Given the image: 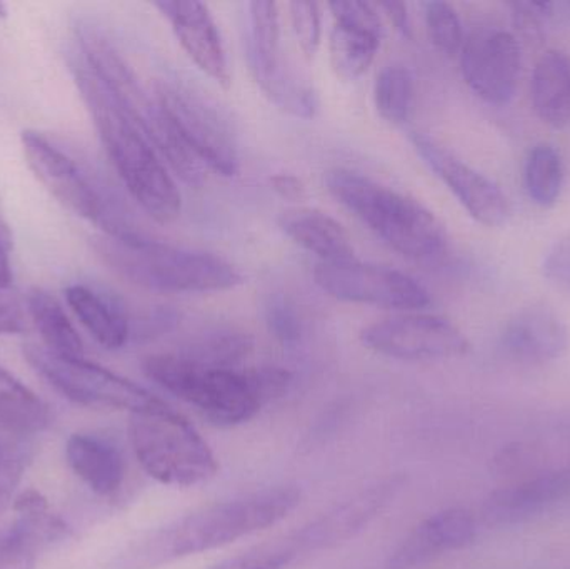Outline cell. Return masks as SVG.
I'll use <instances>...</instances> for the list:
<instances>
[{
  "label": "cell",
  "mask_w": 570,
  "mask_h": 569,
  "mask_svg": "<svg viewBox=\"0 0 570 569\" xmlns=\"http://www.w3.org/2000/svg\"><path fill=\"white\" fill-rule=\"evenodd\" d=\"M295 487H276L209 504L142 534L106 569H157L184 558L227 547L281 523L301 504Z\"/></svg>",
  "instance_id": "1"
},
{
  "label": "cell",
  "mask_w": 570,
  "mask_h": 569,
  "mask_svg": "<svg viewBox=\"0 0 570 569\" xmlns=\"http://www.w3.org/2000/svg\"><path fill=\"white\" fill-rule=\"evenodd\" d=\"M67 62L100 143L127 193L157 223L179 219L183 210L179 187L153 144L137 129L79 47L67 50Z\"/></svg>",
  "instance_id": "2"
},
{
  "label": "cell",
  "mask_w": 570,
  "mask_h": 569,
  "mask_svg": "<svg viewBox=\"0 0 570 569\" xmlns=\"http://www.w3.org/2000/svg\"><path fill=\"white\" fill-rule=\"evenodd\" d=\"M142 370L167 393L223 428L254 420L267 403L284 396L292 384V374L284 367L223 370L194 363L177 353L153 354L144 360Z\"/></svg>",
  "instance_id": "3"
},
{
  "label": "cell",
  "mask_w": 570,
  "mask_h": 569,
  "mask_svg": "<svg viewBox=\"0 0 570 569\" xmlns=\"http://www.w3.org/2000/svg\"><path fill=\"white\" fill-rule=\"evenodd\" d=\"M325 186L338 204L401 256L435 263L448 253L444 224L414 197L351 169L328 170Z\"/></svg>",
  "instance_id": "4"
},
{
  "label": "cell",
  "mask_w": 570,
  "mask_h": 569,
  "mask_svg": "<svg viewBox=\"0 0 570 569\" xmlns=\"http://www.w3.org/2000/svg\"><path fill=\"white\" fill-rule=\"evenodd\" d=\"M94 246L117 276L156 293H220L243 283L240 271L223 256L154 241L146 234L100 236Z\"/></svg>",
  "instance_id": "5"
},
{
  "label": "cell",
  "mask_w": 570,
  "mask_h": 569,
  "mask_svg": "<svg viewBox=\"0 0 570 569\" xmlns=\"http://www.w3.org/2000/svg\"><path fill=\"white\" fill-rule=\"evenodd\" d=\"M22 149L27 166L47 193L70 213L99 227L102 236L142 234L116 187L89 159L37 130L22 134Z\"/></svg>",
  "instance_id": "6"
},
{
  "label": "cell",
  "mask_w": 570,
  "mask_h": 569,
  "mask_svg": "<svg viewBox=\"0 0 570 569\" xmlns=\"http://www.w3.org/2000/svg\"><path fill=\"white\" fill-rule=\"evenodd\" d=\"M76 46L166 166L184 183L200 186L206 179V167L184 146L156 89L153 92L140 82L109 36L96 23L80 22Z\"/></svg>",
  "instance_id": "7"
},
{
  "label": "cell",
  "mask_w": 570,
  "mask_h": 569,
  "mask_svg": "<svg viewBox=\"0 0 570 569\" xmlns=\"http://www.w3.org/2000/svg\"><path fill=\"white\" fill-rule=\"evenodd\" d=\"M129 436L142 470L166 487H196L219 471L199 431L166 403L130 414Z\"/></svg>",
  "instance_id": "8"
},
{
  "label": "cell",
  "mask_w": 570,
  "mask_h": 569,
  "mask_svg": "<svg viewBox=\"0 0 570 569\" xmlns=\"http://www.w3.org/2000/svg\"><path fill=\"white\" fill-rule=\"evenodd\" d=\"M246 50L254 80L277 109L297 119L315 117L317 92L311 79L284 53L276 2L247 3Z\"/></svg>",
  "instance_id": "9"
},
{
  "label": "cell",
  "mask_w": 570,
  "mask_h": 569,
  "mask_svg": "<svg viewBox=\"0 0 570 569\" xmlns=\"http://www.w3.org/2000/svg\"><path fill=\"white\" fill-rule=\"evenodd\" d=\"M154 89L189 153L206 169L236 176L240 169L239 140L223 110L179 80H159Z\"/></svg>",
  "instance_id": "10"
},
{
  "label": "cell",
  "mask_w": 570,
  "mask_h": 569,
  "mask_svg": "<svg viewBox=\"0 0 570 569\" xmlns=\"http://www.w3.org/2000/svg\"><path fill=\"white\" fill-rule=\"evenodd\" d=\"M30 366L62 396L82 406L112 408L130 414L153 410L164 403L139 384L97 366L89 361L56 356L42 346H30L23 351Z\"/></svg>",
  "instance_id": "11"
},
{
  "label": "cell",
  "mask_w": 570,
  "mask_h": 569,
  "mask_svg": "<svg viewBox=\"0 0 570 569\" xmlns=\"http://www.w3.org/2000/svg\"><path fill=\"white\" fill-rule=\"evenodd\" d=\"M314 279L324 293L345 303L405 313L424 310L431 304V294L414 277L392 267L357 259L318 263Z\"/></svg>",
  "instance_id": "12"
},
{
  "label": "cell",
  "mask_w": 570,
  "mask_h": 569,
  "mask_svg": "<svg viewBox=\"0 0 570 569\" xmlns=\"http://www.w3.org/2000/svg\"><path fill=\"white\" fill-rule=\"evenodd\" d=\"M361 341L367 350L399 361H444L471 351L468 337L448 317L404 313L364 327Z\"/></svg>",
  "instance_id": "13"
},
{
  "label": "cell",
  "mask_w": 570,
  "mask_h": 569,
  "mask_svg": "<svg viewBox=\"0 0 570 569\" xmlns=\"http://www.w3.org/2000/svg\"><path fill=\"white\" fill-rule=\"evenodd\" d=\"M465 84L492 106L511 102L522 69L521 40L505 29L482 26L465 36L461 53Z\"/></svg>",
  "instance_id": "14"
},
{
  "label": "cell",
  "mask_w": 570,
  "mask_h": 569,
  "mask_svg": "<svg viewBox=\"0 0 570 569\" xmlns=\"http://www.w3.org/2000/svg\"><path fill=\"white\" fill-rule=\"evenodd\" d=\"M411 143L422 163L448 186L469 216L488 227L508 223L509 200L494 180L459 159L428 134L412 133Z\"/></svg>",
  "instance_id": "15"
},
{
  "label": "cell",
  "mask_w": 570,
  "mask_h": 569,
  "mask_svg": "<svg viewBox=\"0 0 570 569\" xmlns=\"http://www.w3.org/2000/svg\"><path fill=\"white\" fill-rule=\"evenodd\" d=\"M334 26L328 33L332 70L342 80L361 79L381 49L384 27L377 3L331 2Z\"/></svg>",
  "instance_id": "16"
},
{
  "label": "cell",
  "mask_w": 570,
  "mask_h": 569,
  "mask_svg": "<svg viewBox=\"0 0 570 569\" xmlns=\"http://www.w3.org/2000/svg\"><path fill=\"white\" fill-rule=\"evenodd\" d=\"M154 7L169 22L174 36L197 69L227 89L233 82L229 59L209 7L194 0H160L154 2Z\"/></svg>",
  "instance_id": "17"
},
{
  "label": "cell",
  "mask_w": 570,
  "mask_h": 569,
  "mask_svg": "<svg viewBox=\"0 0 570 569\" xmlns=\"http://www.w3.org/2000/svg\"><path fill=\"white\" fill-rule=\"evenodd\" d=\"M475 518L462 508L439 511L419 523L401 541L387 561V569H419L438 558L462 550L475 540Z\"/></svg>",
  "instance_id": "18"
},
{
  "label": "cell",
  "mask_w": 570,
  "mask_h": 569,
  "mask_svg": "<svg viewBox=\"0 0 570 569\" xmlns=\"http://www.w3.org/2000/svg\"><path fill=\"white\" fill-rule=\"evenodd\" d=\"M569 497L570 464L494 491L485 500L482 514L491 527H512L539 517Z\"/></svg>",
  "instance_id": "19"
},
{
  "label": "cell",
  "mask_w": 570,
  "mask_h": 569,
  "mask_svg": "<svg viewBox=\"0 0 570 569\" xmlns=\"http://www.w3.org/2000/svg\"><path fill=\"white\" fill-rule=\"evenodd\" d=\"M569 331L564 321L546 304L519 310L501 334L505 356L522 364H546L564 356Z\"/></svg>",
  "instance_id": "20"
},
{
  "label": "cell",
  "mask_w": 570,
  "mask_h": 569,
  "mask_svg": "<svg viewBox=\"0 0 570 569\" xmlns=\"http://www.w3.org/2000/svg\"><path fill=\"white\" fill-rule=\"evenodd\" d=\"M279 227L292 243L314 254L318 263L355 259L354 246L347 230L324 210L311 207L285 210L281 214Z\"/></svg>",
  "instance_id": "21"
},
{
  "label": "cell",
  "mask_w": 570,
  "mask_h": 569,
  "mask_svg": "<svg viewBox=\"0 0 570 569\" xmlns=\"http://www.w3.org/2000/svg\"><path fill=\"white\" fill-rule=\"evenodd\" d=\"M66 297L79 323L100 346L110 351L126 346L132 324L116 297L87 284L67 287Z\"/></svg>",
  "instance_id": "22"
},
{
  "label": "cell",
  "mask_w": 570,
  "mask_h": 569,
  "mask_svg": "<svg viewBox=\"0 0 570 569\" xmlns=\"http://www.w3.org/2000/svg\"><path fill=\"white\" fill-rule=\"evenodd\" d=\"M66 457L73 473L99 497H112L122 487V453L109 441L73 434L67 441Z\"/></svg>",
  "instance_id": "23"
},
{
  "label": "cell",
  "mask_w": 570,
  "mask_h": 569,
  "mask_svg": "<svg viewBox=\"0 0 570 569\" xmlns=\"http://www.w3.org/2000/svg\"><path fill=\"white\" fill-rule=\"evenodd\" d=\"M532 107L552 129L570 124V62L559 50H548L535 63L531 82Z\"/></svg>",
  "instance_id": "24"
},
{
  "label": "cell",
  "mask_w": 570,
  "mask_h": 569,
  "mask_svg": "<svg viewBox=\"0 0 570 569\" xmlns=\"http://www.w3.org/2000/svg\"><path fill=\"white\" fill-rule=\"evenodd\" d=\"M27 316L39 331L43 350L69 360L82 357V340L56 296L43 290L30 291L27 294Z\"/></svg>",
  "instance_id": "25"
},
{
  "label": "cell",
  "mask_w": 570,
  "mask_h": 569,
  "mask_svg": "<svg viewBox=\"0 0 570 569\" xmlns=\"http://www.w3.org/2000/svg\"><path fill=\"white\" fill-rule=\"evenodd\" d=\"M322 550L314 524L307 523L284 537L250 548L213 569H285Z\"/></svg>",
  "instance_id": "26"
},
{
  "label": "cell",
  "mask_w": 570,
  "mask_h": 569,
  "mask_svg": "<svg viewBox=\"0 0 570 569\" xmlns=\"http://www.w3.org/2000/svg\"><path fill=\"white\" fill-rule=\"evenodd\" d=\"M254 351L249 334L234 327L206 331L184 344L177 354L204 366L243 370Z\"/></svg>",
  "instance_id": "27"
},
{
  "label": "cell",
  "mask_w": 570,
  "mask_h": 569,
  "mask_svg": "<svg viewBox=\"0 0 570 569\" xmlns=\"http://www.w3.org/2000/svg\"><path fill=\"white\" fill-rule=\"evenodd\" d=\"M50 423L47 404L9 371L0 366V428L17 434H33Z\"/></svg>",
  "instance_id": "28"
},
{
  "label": "cell",
  "mask_w": 570,
  "mask_h": 569,
  "mask_svg": "<svg viewBox=\"0 0 570 569\" xmlns=\"http://www.w3.org/2000/svg\"><path fill=\"white\" fill-rule=\"evenodd\" d=\"M524 184L529 199L539 207H552L564 186V163L551 144H539L529 153L524 167Z\"/></svg>",
  "instance_id": "29"
},
{
  "label": "cell",
  "mask_w": 570,
  "mask_h": 569,
  "mask_svg": "<svg viewBox=\"0 0 570 569\" xmlns=\"http://www.w3.org/2000/svg\"><path fill=\"white\" fill-rule=\"evenodd\" d=\"M414 99L415 80L407 67L392 63L379 72L374 84V104L385 122L392 126L407 122Z\"/></svg>",
  "instance_id": "30"
},
{
  "label": "cell",
  "mask_w": 570,
  "mask_h": 569,
  "mask_svg": "<svg viewBox=\"0 0 570 569\" xmlns=\"http://www.w3.org/2000/svg\"><path fill=\"white\" fill-rule=\"evenodd\" d=\"M425 27L429 39L439 52L448 57L461 53L464 46V29L458 10L448 2L424 3Z\"/></svg>",
  "instance_id": "31"
},
{
  "label": "cell",
  "mask_w": 570,
  "mask_h": 569,
  "mask_svg": "<svg viewBox=\"0 0 570 569\" xmlns=\"http://www.w3.org/2000/svg\"><path fill=\"white\" fill-rule=\"evenodd\" d=\"M46 547L29 523L17 520L0 531V569H33L37 551Z\"/></svg>",
  "instance_id": "32"
},
{
  "label": "cell",
  "mask_w": 570,
  "mask_h": 569,
  "mask_svg": "<svg viewBox=\"0 0 570 569\" xmlns=\"http://www.w3.org/2000/svg\"><path fill=\"white\" fill-rule=\"evenodd\" d=\"M292 30L305 57L315 56L322 40V6L317 2L288 3Z\"/></svg>",
  "instance_id": "33"
},
{
  "label": "cell",
  "mask_w": 570,
  "mask_h": 569,
  "mask_svg": "<svg viewBox=\"0 0 570 569\" xmlns=\"http://www.w3.org/2000/svg\"><path fill=\"white\" fill-rule=\"evenodd\" d=\"M266 323L271 334L283 344L298 343L304 334L301 314L283 294H274L267 301Z\"/></svg>",
  "instance_id": "34"
},
{
  "label": "cell",
  "mask_w": 570,
  "mask_h": 569,
  "mask_svg": "<svg viewBox=\"0 0 570 569\" xmlns=\"http://www.w3.org/2000/svg\"><path fill=\"white\" fill-rule=\"evenodd\" d=\"M512 22L518 29L522 42L539 47L544 43V19L551 16L554 3L551 2H512L509 3Z\"/></svg>",
  "instance_id": "35"
},
{
  "label": "cell",
  "mask_w": 570,
  "mask_h": 569,
  "mask_svg": "<svg viewBox=\"0 0 570 569\" xmlns=\"http://www.w3.org/2000/svg\"><path fill=\"white\" fill-rule=\"evenodd\" d=\"M29 463V454L23 448H2L0 450V517L12 503L13 493L22 480Z\"/></svg>",
  "instance_id": "36"
},
{
  "label": "cell",
  "mask_w": 570,
  "mask_h": 569,
  "mask_svg": "<svg viewBox=\"0 0 570 569\" xmlns=\"http://www.w3.org/2000/svg\"><path fill=\"white\" fill-rule=\"evenodd\" d=\"M542 274L549 283L570 293V236L558 241L546 254Z\"/></svg>",
  "instance_id": "37"
},
{
  "label": "cell",
  "mask_w": 570,
  "mask_h": 569,
  "mask_svg": "<svg viewBox=\"0 0 570 569\" xmlns=\"http://www.w3.org/2000/svg\"><path fill=\"white\" fill-rule=\"evenodd\" d=\"M27 330V314L16 296L0 291V334H20Z\"/></svg>",
  "instance_id": "38"
},
{
  "label": "cell",
  "mask_w": 570,
  "mask_h": 569,
  "mask_svg": "<svg viewBox=\"0 0 570 569\" xmlns=\"http://www.w3.org/2000/svg\"><path fill=\"white\" fill-rule=\"evenodd\" d=\"M12 277V236L0 217V291L9 290Z\"/></svg>",
  "instance_id": "39"
},
{
  "label": "cell",
  "mask_w": 570,
  "mask_h": 569,
  "mask_svg": "<svg viewBox=\"0 0 570 569\" xmlns=\"http://www.w3.org/2000/svg\"><path fill=\"white\" fill-rule=\"evenodd\" d=\"M271 186L283 199L302 200L307 196L305 184L294 174H276V176L271 177Z\"/></svg>",
  "instance_id": "40"
},
{
  "label": "cell",
  "mask_w": 570,
  "mask_h": 569,
  "mask_svg": "<svg viewBox=\"0 0 570 569\" xmlns=\"http://www.w3.org/2000/svg\"><path fill=\"white\" fill-rule=\"evenodd\" d=\"M379 12L385 16L389 22L402 33V36H411V17H409V9L402 2H381L377 3Z\"/></svg>",
  "instance_id": "41"
},
{
  "label": "cell",
  "mask_w": 570,
  "mask_h": 569,
  "mask_svg": "<svg viewBox=\"0 0 570 569\" xmlns=\"http://www.w3.org/2000/svg\"><path fill=\"white\" fill-rule=\"evenodd\" d=\"M7 16V7L3 6L2 2H0V19H3V17Z\"/></svg>",
  "instance_id": "42"
},
{
  "label": "cell",
  "mask_w": 570,
  "mask_h": 569,
  "mask_svg": "<svg viewBox=\"0 0 570 569\" xmlns=\"http://www.w3.org/2000/svg\"><path fill=\"white\" fill-rule=\"evenodd\" d=\"M0 450H2V447H0Z\"/></svg>",
  "instance_id": "43"
}]
</instances>
